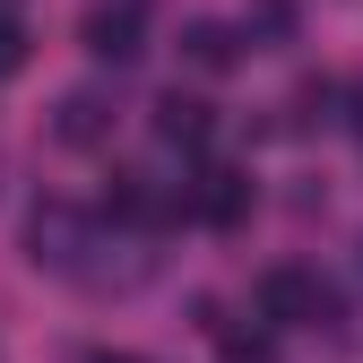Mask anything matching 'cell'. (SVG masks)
<instances>
[{
    "label": "cell",
    "mask_w": 363,
    "mask_h": 363,
    "mask_svg": "<svg viewBox=\"0 0 363 363\" xmlns=\"http://www.w3.org/2000/svg\"><path fill=\"white\" fill-rule=\"evenodd\" d=\"M86 251H104V225H96V216H78V208H61V199H43V208L26 216V259H35V268L86 286V277H96Z\"/></svg>",
    "instance_id": "6da1fadb"
},
{
    "label": "cell",
    "mask_w": 363,
    "mask_h": 363,
    "mask_svg": "<svg viewBox=\"0 0 363 363\" xmlns=\"http://www.w3.org/2000/svg\"><path fill=\"white\" fill-rule=\"evenodd\" d=\"M251 303H259L268 329H320L329 320V286H320V268H303V259H277Z\"/></svg>",
    "instance_id": "7a4b0ae2"
},
{
    "label": "cell",
    "mask_w": 363,
    "mask_h": 363,
    "mask_svg": "<svg viewBox=\"0 0 363 363\" xmlns=\"http://www.w3.org/2000/svg\"><path fill=\"white\" fill-rule=\"evenodd\" d=\"M191 216H208V225H242L251 216V173H199L191 182Z\"/></svg>",
    "instance_id": "3957f363"
},
{
    "label": "cell",
    "mask_w": 363,
    "mask_h": 363,
    "mask_svg": "<svg viewBox=\"0 0 363 363\" xmlns=\"http://www.w3.org/2000/svg\"><path fill=\"white\" fill-rule=\"evenodd\" d=\"M86 52L113 61V69H130L147 52V43H139V9H86Z\"/></svg>",
    "instance_id": "277c9868"
},
{
    "label": "cell",
    "mask_w": 363,
    "mask_h": 363,
    "mask_svg": "<svg viewBox=\"0 0 363 363\" xmlns=\"http://www.w3.org/2000/svg\"><path fill=\"white\" fill-rule=\"evenodd\" d=\"M104 130H113V104L96 96V86H78V96H61V139H69V147H96Z\"/></svg>",
    "instance_id": "5b68a950"
},
{
    "label": "cell",
    "mask_w": 363,
    "mask_h": 363,
    "mask_svg": "<svg viewBox=\"0 0 363 363\" xmlns=\"http://www.w3.org/2000/svg\"><path fill=\"white\" fill-rule=\"evenodd\" d=\"M156 139H164V147H199V139H208V104L173 86V96L156 104Z\"/></svg>",
    "instance_id": "8992f818"
},
{
    "label": "cell",
    "mask_w": 363,
    "mask_h": 363,
    "mask_svg": "<svg viewBox=\"0 0 363 363\" xmlns=\"http://www.w3.org/2000/svg\"><path fill=\"white\" fill-rule=\"evenodd\" d=\"M182 52H191L199 69H234V52H242V43H234V26L199 18V26H182Z\"/></svg>",
    "instance_id": "52a82bcc"
},
{
    "label": "cell",
    "mask_w": 363,
    "mask_h": 363,
    "mask_svg": "<svg viewBox=\"0 0 363 363\" xmlns=\"http://www.w3.org/2000/svg\"><path fill=\"white\" fill-rule=\"evenodd\" d=\"M216 346H225V363H277L268 354V329H216Z\"/></svg>",
    "instance_id": "ba28073f"
},
{
    "label": "cell",
    "mask_w": 363,
    "mask_h": 363,
    "mask_svg": "<svg viewBox=\"0 0 363 363\" xmlns=\"http://www.w3.org/2000/svg\"><path fill=\"white\" fill-rule=\"evenodd\" d=\"M9 69H26V26L0 9V78H9Z\"/></svg>",
    "instance_id": "9c48e42d"
},
{
    "label": "cell",
    "mask_w": 363,
    "mask_h": 363,
    "mask_svg": "<svg viewBox=\"0 0 363 363\" xmlns=\"http://www.w3.org/2000/svg\"><path fill=\"white\" fill-rule=\"evenodd\" d=\"M346 121H354V130H363V78H354V86H346Z\"/></svg>",
    "instance_id": "30bf717a"
},
{
    "label": "cell",
    "mask_w": 363,
    "mask_h": 363,
    "mask_svg": "<svg viewBox=\"0 0 363 363\" xmlns=\"http://www.w3.org/2000/svg\"><path fill=\"white\" fill-rule=\"evenodd\" d=\"M78 363H139V354H104V346H96V354H78Z\"/></svg>",
    "instance_id": "8fae6325"
},
{
    "label": "cell",
    "mask_w": 363,
    "mask_h": 363,
    "mask_svg": "<svg viewBox=\"0 0 363 363\" xmlns=\"http://www.w3.org/2000/svg\"><path fill=\"white\" fill-rule=\"evenodd\" d=\"M104 9H139V0H104Z\"/></svg>",
    "instance_id": "7c38bea8"
},
{
    "label": "cell",
    "mask_w": 363,
    "mask_h": 363,
    "mask_svg": "<svg viewBox=\"0 0 363 363\" xmlns=\"http://www.w3.org/2000/svg\"><path fill=\"white\" fill-rule=\"evenodd\" d=\"M354 268H363V251H354Z\"/></svg>",
    "instance_id": "4fadbf2b"
}]
</instances>
